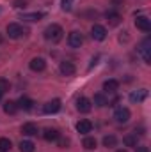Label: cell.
Wrapping results in <instances>:
<instances>
[{
  "label": "cell",
  "mask_w": 151,
  "mask_h": 152,
  "mask_svg": "<svg viewBox=\"0 0 151 152\" xmlns=\"http://www.w3.org/2000/svg\"><path fill=\"white\" fill-rule=\"evenodd\" d=\"M62 37H64V30H62L61 25L52 23V25H48V27L44 28V39H46V41H50V42L55 44V42H59Z\"/></svg>",
  "instance_id": "6da1fadb"
},
{
  "label": "cell",
  "mask_w": 151,
  "mask_h": 152,
  "mask_svg": "<svg viewBox=\"0 0 151 152\" xmlns=\"http://www.w3.org/2000/svg\"><path fill=\"white\" fill-rule=\"evenodd\" d=\"M139 53H141V57L144 58L146 64H151V39L150 37H146L139 44Z\"/></svg>",
  "instance_id": "7a4b0ae2"
},
{
  "label": "cell",
  "mask_w": 151,
  "mask_h": 152,
  "mask_svg": "<svg viewBox=\"0 0 151 152\" xmlns=\"http://www.w3.org/2000/svg\"><path fill=\"white\" fill-rule=\"evenodd\" d=\"M5 32H7V36H9L11 39H20L27 30H25L20 23H9L7 28H5Z\"/></svg>",
  "instance_id": "3957f363"
},
{
  "label": "cell",
  "mask_w": 151,
  "mask_h": 152,
  "mask_svg": "<svg viewBox=\"0 0 151 152\" xmlns=\"http://www.w3.org/2000/svg\"><path fill=\"white\" fill-rule=\"evenodd\" d=\"M91 37L94 39V41H103V39L107 37V28H105L103 25L94 23L93 28H91Z\"/></svg>",
  "instance_id": "277c9868"
},
{
  "label": "cell",
  "mask_w": 151,
  "mask_h": 152,
  "mask_svg": "<svg viewBox=\"0 0 151 152\" xmlns=\"http://www.w3.org/2000/svg\"><path fill=\"white\" fill-rule=\"evenodd\" d=\"M130 117H132L130 110H128V108H123V106L114 112V118H115V122H119V124H126V122L130 120Z\"/></svg>",
  "instance_id": "5b68a950"
},
{
  "label": "cell",
  "mask_w": 151,
  "mask_h": 152,
  "mask_svg": "<svg viewBox=\"0 0 151 152\" xmlns=\"http://www.w3.org/2000/svg\"><path fill=\"white\" fill-rule=\"evenodd\" d=\"M68 44L71 46V48H80L82 44H84V36L80 34V32H70V36H68Z\"/></svg>",
  "instance_id": "8992f818"
},
{
  "label": "cell",
  "mask_w": 151,
  "mask_h": 152,
  "mask_svg": "<svg viewBox=\"0 0 151 152\" xmlns=\"http://www.w3.org/2000/svg\"><path fill=\"white\" fill-rule=\"evenodd\" d=\"M135 27L142 32H150L151 30V20L148 16H137L135 18Z\"/></svg>",
  "instance_id": "52a82bcc"
},
{
  "label": "cell",
  "mask_w": 151,
  "mask_h": 152,
  "mask_svg": "<svg viewBox=\"0 0 151 152\" xmlns=\"http://www.w3.org/2000/svg\"><path fill=\"white\" fill-rule=\"evenodd\" d=\"M91 108H93V104H91V101L87 99V97H78L76 99V110L80 112V113H89L91 112Z\"/></svg>",
  "instance_id": "ba28073f"
},
{
  "label": "cell",
  "mask_w": 151,
  "mask_h": 152,
  "mask_svg": "<svg viewBox=\"0 0 151 152\" xmlns=\"http://www.w3.org/2000/svg\"><path fill=\"white\" fill-rule=\"evenodd\" d=\"M61 110V99H52V101H48L46 104H44V108H43V112L48 115L52 113H57Z\"/></svg>",
  "instance_id": "9c48e42d"
},
{
  "label": "cell",
  "mask_w": 151,
  "mask_h": 152,
  "mask_svg": "<svg viewBox=\"0 0 151 152\" xmlns=\"http://www.w3.org/2000/svg\"><path fill=\"white\" fill-rule=\"evenodd\" d=\"M29 66H30V69H32V71L41 73V71H44V67H46V62H44V58H41V57H34V58L29 62Z\"/></svg>",
  "instance_id": "30bf717a"
},
{
  "label": "cell",
  "mask_w": 151,
  "mask_h": 152,
  "mask_svg": "<svg viewBox=\"0 0 151 152\" xmlns=\"http://www.w3.org/2000/svg\"><path fill=\"white\" fill-rule=\"evenodd\" d=\"M91 129H93L91 120L82 118V120H78V122H76V131H78L80 134H87V133H91Z\"/></svg>",
  "instance_id": "8fae6325"
},
{
  "label": "cell",
  "mask_w": 151,
  "mask_h": 152,
  "mask_svg": "<svg viewBox=\"0 0 151 152\" xmlns=\"http://www.w3.org/2000/svg\"><path fill=\"white\" fill-rule=\"evenodd\" d=\"M61 73L64 76H73L76 73V67H75V64L73 62H68V60H64V62H61Z\"/></svg>",
  "instance_id": "7c38bea8"
},
{
  "label": "cell",
  "mask_w": 151,
  "mask_h": 152,
  "mask_svg": "<svg viewBox=\"0 0 151 152\" xmlns=\"http://www.w3.org/2000/svg\"><path fill=\"white\" fill-rule=\"evenodd\" d=\"M146 97H148V90H146V88L133 90V92L130 94V101H132V103H142Z\"/></svg>",
  "instance_id": "4fadbf2b"
},
{
  "label": "cell",
  "mask_w": 151,
  "mask_h": 152,
  "mask_svg": "<svg viewBox=\"0 0 151 152\" xmlns=\"http://www.w3.org/2000/svg\"><path fill=\"white\" fill-rule=\"evenodd\" d=\"M21 133L25 134V136H36L39 133L38 126L34 124V122H27V124H23L21 126Z\"/></svg>",
  "instance_id": "5bb4252c"
},
{
  "label": "cell",
  "mask_w": 151,
  "mask_h": 152,
  "mask_svg": "<svg viewBox=\"0 0 151 152\" xmlns=\"http://www.w3.org/2000/svg\"><path fill=\"white\" fill-rule=\"evenodd\" d=\"M16 104H18V108H21V110L29 112V110H32V106H34V101H32L30 97H27V96H21V97H20V101H18Z\"/></svg>",
  "instance_id": "9a60e30c"
},
{
  "label": "cell",
  "mask_w": 151,
  "mask_h": 152,
  "mask_svg": "<svg viewBox=\"0 0 151 152\" xmlns=\"http://www.w3.org/2000/svg\"><path fill=\"white\" fill-rule=\"evenodd\" d=\"M44 18V12H25V14H21V18L20 20H23V21H39V20H43Z\"/></svg>",
  "instance_id": "2e32d148"
},
{
  "label": "cell",
  "mask_w": 151,
  "mask_h": 152,
  "mask_svg": "<svg viewBox=\"0 0 151 152\" xmlns=\"http://www.w3.org/2000/svg\"><path fill=\"white\" fill-rule=\"evenodd\" d=\"M59 136H61V133H59L57 129H52V127L44 129V133H43V138H44L46 142H57Z\"/></svg>",
  "instance_id": "e0dca14e"
},
{
  "label": "cell",
  "mask_w": 151,
  "mask_h": 152,
  "mask_svg": "<svg viewBox=\"0 0 151 152\" xmlns=\"http://www.w3.org/2000/svg\"><path fill=\"white\" fill-rule=\"evenodd\" d=\"M117 88H119V81H117V80H107V81L103 83V90L109 92V94H114Z\"/></svg>",
  "instance_id": "ac0fdd59"
},
{
  "label": "cell",
  "mask_w": 151,
  "mask_h": 152,
  "mask_svg": "<svg viewBox=\"0 0 151 152\" xmlns=\"http://www.w3.org/2000/svg\"><path fill=\"white\" fill-rule=\"evenodd\" d=\"M107 21H109V25H112V27L119 25V23H121V14L115 12V11H109V12H107Z\"/></svg>",
  "instance_id": "d6986e66"
},
{
  "label": "cell",
  "mask_w": 151,
  "mask_h": 152,
  "mask_svg": "<svg viewBox=\"0 0 151 152\" xmlns=\"http://www.w3.org/2000/svg\"><path fill=\"white\" fill-rule=\"evenodd\" d=\"M93 103H94V104H96L98 108H103V106H107V104H109V101H107L105 94H101V92L94 94V99H93Z\"/></svg>",
  "instance_id": "ffe728a7"
},
{
  "label": "cell",
  "mask_w": 151,
  "mask_h": 152,
  "mask_svg": "<svg viewBox=\"0 0 151 152\" xmlns=\"http://www.w3.org/2000/svg\"><path fill=\"white\" fill-rule=\"evenodd\" d=\"M96 145H98V142H96V138H93V136H85L84 142H82V147L87 149V151H94Z\"/></svg>",
  "instance_id": "44dd1931"
},
{
  "label": "cell",
  "mask_w": 151,
  "mask_h": 152,
  "mask_svg": "<svg viewBox=\"0 0 151 152\" xmlns=\"http://www.w3.org/2000/svg\"><path fill=\"white\" fill-rule=\"evenodd\" d=\"M34 151H36V145L30 140H21L20 142V152H34Z\"/></svg>",
  "instance_id": "7402d4cb"
},
{
  "label": "cell",
  "mask_w": 151,
  "mask_h": 152,
  "mask_svg": "<svg viewBox=\"0 0 151 152\" xmlns=\"http://www.w3.org/2000/svg\"><path fill=\"white\" fill-rule=\"evenodd\" d=\"M4 112L7 115H14L18 112V104L14 103V101H5V104H4Z\"/></svg>",
  "instance_id": "603a6c76"
},
{
  "label": "cell",
  "mask_w": 151,
  "mask_h": 152,
  "mask_svg": "<svg viewBox=\"0 0 151 152\" xmlns=\"http://www.w3.org/2000/svg\"><path fill=\"white\" fill-rule=\"evenodd\" d=\"M115 143H117V138H115L114 134H107V136H103V147L112 149V147H115Z\"/></svg>",
  "instance_id": "cb8c5ba5"
},
{
  "label": "cell",
  "mask_w": 151,
  "mask_h": 152,
  "mask_svg": "<svg viewBox=\"0 0 151 152\" xmlns=\"http://www.w3.org/2000/svg\"><path fill=\"white\" fill-rule=\"evenodd\" d=\"M123 143L126 147H137V134H126L123 138Z\"/></svg>",
  "instance_id": "d4e9b609"
},
{
  "label": "cell",
  "mask_w": 151,
  "mask_h": 152,
  "mask_svg": "<svg viewBox=\"0 0 151 152\" xmlns=\"http://www.w3.org/2000/svg\"><path fill=\"white\" fill-rule=\"evenodd\" d=\"M11 147H13V143L9 138H0V152H7Z\"/></svg>",
  "instance_id": "484cf974"
},
{
  "label": "cell",
  "mask_w": 151,
  "mask_h": 152,
  "mask_svg": "<svg viewBox=\"0 0 151 152\" xmlns=\"http://www.w3.org/2000/svg\"><path fill=\"white\" fill-rule=\"evenodd\" d=\"M57 143H59V147H61V149H66V147L70 145V140H68V138H61V136H59V138H57Z\"/></svg>",
  "instance_id": "4316f807"
},
{
  "label": "cell",
  "mask_w": 151,
  "mask_h": 152,
  "mask_svg": "<svg viewBox=\"0 0 151 152\" xmlns=\"http://www.w3.org/2000/svg\"><path fill=\"white\" fill-rule=\"evenodd\" d=\"M13 5H14L16 9H23V7H27V0H14Z\"/></svg>",
  "instance_id": "83f0119b"
},
{
  "label": "cell",
  "mask_w": 151,
  "mask_h": 152,
  "mask_svg": "<svg viewBox=\"0 0 151 152\" xmlns=\"http://www.w3.org/2000/svg\"><path fill=\"white\" fill-rule=\"evenodd\" d=\"M61 7H62V11H71V0H62L61 2Z\"/></svg>",
  "instance_id": "f1b7e54d"
},
{
  "label": "cell",
  "mask_w": 151,
  "mask_h": 152,
  "mask_svg": "<svg viewBox=\"0 0 151 152\" xmlns=\"http://www.w3.org/2000/svg\"><path fill=\"white\" fill-rule=\"evenodd\" d=\"M0 90H9V81L7 80H4V78H0Z\"/></svg>",
  "instance_id": "f546056e"
},
{
  "label": "cell",
  "mask_w": 151,
  "mask_h": 152,
  "mask_svg": "<svg viewBox=\"0 0 151 152\" xmlns=\"http://www.w3.org/2000/svg\"><path fill=\"white\" fill-rule=\"evenodd\" d=\"M135 152H150V149H148L146 145H137V147H135Z\"/></svg>",
  "instance_id": "4dcf8cb0"
},
{
  "label": "cell",
  "mask_w": 151,
  "mask_h": 152,
  "mask_svg": "<svg viewBox=\"0 0 151 152\" xmlns=\"http://www.w3.org/2000/svg\"><path fill=\"white\" fill-rule=\"evenodd\" d=\"M2 96H4V90H0V99H2Z\"/></svg>",
  "instance_id": "1f68e13d"
},
{
  "label": "cell",
  "mask_w": 151,
  "mask_h": 152,
  "mask_svg": "<svg viewBox=\"0 0 151 152\" xmlns=\"http://www.w3.org/2000/svg\"><path fill=\"white\" fill-rule=\"evenodd\" d=\"M115 152H128V151H124V149H121V151H115Z\"/></svg>",
  "instance_id": "d6a6232c"
}]
</instances>
